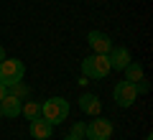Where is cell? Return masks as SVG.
<instances>
[{
    "label": "cell",
    "mask_w": 153,
    "mask_h": 140,
    "mask_svg": "<svg viewBox=\"0 0 153 140\" xmlns=\"http://www.w3.org/2000/svg\"><path fill=\"white\" fill-rule=\"evenodd\" d=\"M112 97H115V102L120 104V107H130V104L138 99L135 81H128V79L117 81V84H115V89H112Z\"/></svg>",
    "instance_id": "obj_5"
},
{
    "label": "cell",
    "mask_w": 153,
    "mask_h": 140,
    "mask_svg": "<svg viewBox=\"0 0 153 140\" xmlns=\"http://www.w3.org/2000/svg\"><path fill=\"white\" fill-rule=\"evenodd\" d=\"M28 133H31V138H36V140H49L51 133H54V125H51L49 120H44V117H36V120H31V125H28Z\"/></svg>",
    "instance_id": "obj_8"
},
{
    "label": "cell",
    "mask_w": 153,
    "mask_h": 140,
    "mask_svg": "<svg viewBox=\"0 0 153 140\" xmlns=\"http://www.w3.org/2000/svg\"><path fill=\"white\" fill-rule=\"evenodd\" d=\"M5 94H8V87H5V84H3V81H0V99L5 97Z\"/></svg>",
    "instance_id": "obj_14"
},
{
    "label": "cell",
    "mask_w": 153,
    "mask_h": 140,
    "mask_svg": "<svg viewBox=\"0 0 153 140\" xmlns=\"http://www.w3.org/2000/svg\"><path fill=\"white\" fill-rule=\"evenodd\" d=\"M84 138L87 140H110L112 138V122L107 117H94L92 122H84Z\"/></svg>",
    "instance_id": "obj_4"
},
{
    "label": "cell",
    "mask_w": 153,
    "mask_h": 140,
    "mask_svg": "<svg viewBox=\"0 0 153 140\" xmlns=\"http://www.w3.org/2000/svg\"><path fill=\"white\" fill-rule=\"evenodd\" d=\"M69 135H74V138L82 140V138H84V122H74V125H71V133H69Z\"/></svg>",
    "instance_id": "obj_13"
},
{
    "label": "cell",
    "mask_w": 153,
    "mask_h": 140,
    "mask_svg": "<svg viewBox=\"0 0 153 140\" xmlns=\"http://www.w3.org/2000/svg\"><path fill=\"white\" fill-rule=\"evenodd\" d=\"M87 43L92 46V54H110V49H112L110 36H105V33H100V31H89L87 33Z\"/></svg>",
    "instance_id": "obj_6"
},
{
    "label": "cell",
    "mask_w": 153,
    "mask_h": 140,
    "mask_svg": "<svg viewBox=\"0 0 153 140\" xmlns=\"http://www.w3.org/2000/svg\"><path fill=\"white\" fill-rule=\"evenodd\" d=\"M146 140H153V135H146Z\"/></svg>",
    "instance_id": "obj_17"
},
{
    "label": "cell",
    "mask_w": 153,
    "mask_h": 140,
    "mask_svg": "<svg viewBox=\"0 0 153 140\" xmlns=\"http://www.w3.org/2000/svg\"><path fill=\"white\" fill-rule=\"evenodd\" d=\"M41 117L49 120L51 125H59L69 117V102L64 97H49L46 102H41Z\"/></svg>",
    "instance_id": "obj_1"
},
{
    "label": "cell",
    "mask_w": 153,
    "mask_h": 140,
    "mask_svg": "<svg viewBox=\"0 0 153 140\" xmlns=\"http://www.w3.org/2000/svg\"><path fill=\"white\" fill-rule=\"evenodd\" d=\"M107 59H110V69H117V71H123L128 64L133 61V56H130V51L128 49H123V46H117V49H110V54H107Z\"/></svg>",
    "instance_id": "obj_7"
},
{
    "label": "cell",
    "mask_w": 153,
    "mask_h": 140,
    "mask_svg": "<svg viewBox=\"0 0 153 140\" xmlns=\"http://www.w3.org/2000/svg\"><path fill=\"white\" fill-rule=\"evenodd\" d=\"M0 117H3V112H0Z\"/></svg>",
    "instance_id": "obj_18"
},
{
    "label": "cell",
    "mask_w": 153,
    "mask_h": 140,
    "mask_svg": "<svg viewBox=\"0 0 153 140\" xmlns=\"http://www.w3.org/2000/svg\"><path fill=\"white\" fill-rule=\"evenodd\" d=\"M5 59V49H3V46H0V61Z\"/></svg>",
    "instance_id": "obj_15"
},
{
    "label": "cell",
    "mask_w": 153,
    "mask_h": 140,
    "mask_svg": "<svg viewBox=\"0 0 153 140\" xmlns=\"http://www.w3.org/2000/svg\"><path fill=\"white\" fill-rule=\"evenodd\" d=\"M110 59L107 54H92L82 61V76L84 79H105L110 74Z\"/></svg>",
    "instance_id": "obj_2"
},
{
    "label": "cell",
    "mask_w": 153,
    "mask_h": 140,
    "mask_svg": "<svg viewBox=\"0 0 153 140\" xmlns=\"http://www.w3.org/2000/svg\"><path fill=\"white\" fill-rule=\"evenodd\" d=\"M21 115H26V120L31 122V120L41 117V104H38V102H23V110H21Z\"/></svg>",
    "instance_id": "obj_12"
},
{
    "label": "cell",
    "mask_w": 153,
    "mask_h": 140,
    "mask_svg": "<svg viewBox=\"0 0 153 140\" xmlns=\"http://www.w3.org/2000/svg\"><path fill=\"white\" fill-rule=\"evenodd\" d=\"M26 76V64L21 59H3L0 61V81L5 87H13L18 81H23Z\"/></svg>",
    "instance_id": "obj_3"
},
{
    "label": "cell",
    "mask_w": 153,
    "mask_h": 140,
    "mask_svg": "<svg viewBox=\"0 0 153 140\" xmlns=\"http://www.w3.org/2000/svg\"><path fill=\"white\" fill-rule=\"evenodd\" d=\"M21 110H23V102L16 94H5V97L0 99V112H3V117H18Z\"/></svg>",
    "instance_id": "obj_10"
},
{
    "label": "cell",
    "mask_w": 153,
    "mask_h": 140,
    "mask_svg": "<svg viewBox=\"0 0 153 140\" xmlns=\"http://www.w3.org/2000/svg\"><path fill=\"white\" fill-rule=\"evenodd\" d=\"M64 140H79V138H74V135H66V138Z\"/></svg>",
    "instance_id": "obj_16"
},
{
    "label": "cell",
    "mask_w": 153,
    "mask_h": 140,
    "mask_svg": "<svg viewBox=\"0 0 153 140\" xmlns=\"http://www.w3.org/2000/svg\"><path fill=\"white\" fill-rule=\"evenodd\" d=\"M76 102H79V110H82L84 115H92V117H97L100 110H102L100 97H97V94H92V92H84V94L76 99Z\"/></svg>",
    "instance_id": "obj_9"
},
{
    "label": "cell",
    "mask_w": 153,
    "mask_h": 140,
    "mask_svg": "<svg viewBox=\"0 0 153 140\" xmlns=\"http://www.w3.org/2000/svg\"><path fill=\"white\" fill-rule=\"evenodd\" d=\"M123 71H125V79L128 81H140L143 79V64H140V61H130Z\"/></svg>",
    "instance_id": "obj_11"
}]
</instances>
